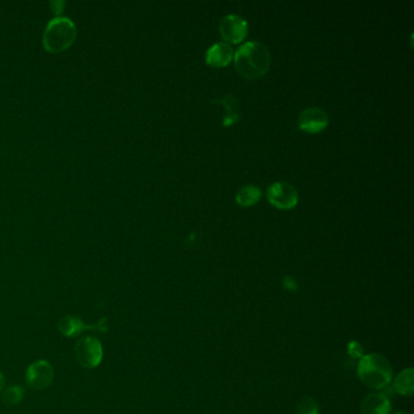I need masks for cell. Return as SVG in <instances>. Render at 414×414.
<instances>
[{
	"label": "cell",
	"instance_id": "6da1fadb",
	"mask_svg": "<svg viewBox=\"0 0 414 414\" xmlns=\"http://www.w3.org/2000/svg\"><path fill=\"white\" fill-rule=\"evenodd\" d=\"M271 65L269 49L259 41H248L236 51V70L245 79H259Z\"/></svg>",
	"mask_w": 414,
	"mask_h": 414
},
{
	"label": "cell",
	"instance_id": "7a4b0ae2",
	"mask_svg": "<svg viewBox=\"0 0 414 414\" xmlns=\"http://www.w3.org/2000/svg\"><path fill=\"white\" fill-rule=\"evenodd\" d=\"M357 375L366 386L379 390L390 384L393 379V368L389 361L382 355H364L359 359Z\"/></svg>",
	"mask_w": 414,
	"mask_h": 414
},
{
	"label": "cell",
	"instance_id": "3957f363",
	"mask_svg": "<svg viewBox=\"0 0 414 414\" xmlns=\"http://www.w3.org/2000/svg\"><path fill=\"white\" fill-rule=\"evenodd\" d=\"M77 30L72 20L67 17H56L51 20L43 35V44L46 51L57 54L67 50L75 43Z\"/></svg>",
	"mask_w": 414,
	"mask_h": 414
},
{
	"label": "cell",
	"instance_id": "277c9868",
	"mask_svg": "<svg viewBox=\"0 0 414 414\" xmlns=\"http://www.w3.org/2000/svg\"><path fill=\"white\" fill-rule=\"evenodd\" d=\"M77 362L86 370L100 366L104 359V348L100 340L94 335H84L77 341L75 348Z\"/></svg>",
	"mask_w": 414,
	"mask_h": 414
},
{
	"label": "cell",
	"instance_id": "5b68a950",
	"mask_svg": "<svg viewBox=\"0 0 414 414\" xmlns=\"http://www.w3.org/2000/svg\"><path fill=\"white\" fill-rule=\"evenodd\" d=\"M55 378V370L46 359H38L26 370V383L33 390L49 388Z\"/></svg>",
	"mask_w": 414,
	"mask_h": 414
},
{
	"label": "cell",
	"instance_id": "8992f818",
	"mask_svg": "<svg viewBox=\"0 0 414 414\" xmlns=\"http://www.w3.org/2000/svg\"><path fill=\"white\" fill-rule=\"evenodd\" d=\"M267 200L279 209H292L298 205L299 195L294 186L288 182L279 181L270 186L267 190Z\"/></svg>",
	"mask_w": 414,
	"mask_h": 414
},
{
	"label": "cell",
	"instance_id": "52a82bcc",
	"mask_svg": "<svg viewBox=\"0 0 414 414\" xmlns=\"http://www.w3.org/2000/svg\"><path fill=\"white\" fill-rule=\"evenodd\" d=\"M219 32L227 43L237 44L248 35V25L242 16L227 15L220 22Z\"/></svg>",
	"mask_w": 414,
	"mask_h": 414
},
{
	"label": "cell",
	"instance_id": "ba28073f",
	"mask_svg": "<svg viewBox=\"0 0 414 414\" xmlns=\"http://www.w3.org/2000/svg\"><path fill=\"white\" fill-rule=\"evenodd\" d=\"M328 115L319 107H310L299 115V129L310 134H317L328 126Z\"/></svg>",
	"mask_w": 414,
	"mask_h": 414
},
{
	"label": "cell",
	"instance_id": "9c48e42d",
	"mask_svg": "<svg viewBox=\"0 0 414 414\" xmlns=\"http://www.w3.org/2000/svg\"><path fill=\"white\" fill-rule=\"evenodd\" d=\"M391 404L385 395L372 393L364 397L361 404L362 414H390Z\"/></svg>",
	"mask_w": 414,
	"mask_h": 414
},
{
	"label": "cell",
	"instance_id": "30bf717a",
	"mask_svg": "<svg viewBox=\"0 0 414 414\" xmlns=\"http://www.w3.org/2000/svg\"><path fill=\"white\" fill-rule=\"evenodd\" d=\"M234 57V50L227 43H216V44L210 46L207 55H205V61L208 65L211 67H225L229 65L231 60Z\"/></svg>",
	"mask_w": 414,
	"mask_h": 414
},
{
	"label": "cell",
	"instance_id": "8fae6325",
	"mask_svg": "<svg viewBox=\"0 0 414 414\" xmlns=\"http://www.w3.org/2000/svg\"><path fill=\"white\" fill-rule=\"evenodd\" d=\"M59 332L66 338H75L85 330H93V326L86 325L83 319L75 314H67L59 321Z\"/></svg>",
	"mask_w": 414,
	"mask_h": 414
},
{
	"label": "cell",
	"instance_id": "7c38bea8",
	"mask_svg": "<svg viewBox=\"0 0 414 414\" xmlns=\"http://www.w3.org/2000/svg\"><path fill=\"white\" fill-rule=\"evenodd\" d=\"M214 104H220L225 107L226 115H225L223 125L224 126H229V125L235 124L236 122H238L241 118L240 102L237 100V97L232 94H227L224 99H215L211 101Z\"/></svg>",
	"mask_w": 414,
	"mask_h": 414
},
{
	"label": "cell",
	"instance_id": "4fadbf2b",
	"mask_svg": "<svg viewBox=\"0 0 414 414\" xmlns=\"http://www.w3.org/2000/svg\"><path fill=\"white\" fill-rule=\"evenodd\" d=\"M261 198V190L255 185H245L241 187L236 196V202L241 207H252Z\"/></svg>",
	"mask_w": 414,
	"mask_h": 414
},
{
	"label": "cell",
	"instance_id": "5bb4252c",
	"mask_svg": "<svg viewBox=\"0 0 414 414\" xmlns=\"http://www.w3.org/2000/svg\"><path fill=\"white\" fill-rule=\"evenodd\" d=\"M394 388L399 395H404V396H411L413 394V370L408 368L396 375Z\"/></svg>",
	"mask_w": 414,
	"mask_h": 414
},
{
	"label": "cell",
	"instance_id": "9a60e30c",
	"mask_svg": "<svg viewBox=\"0 0 414 414\" xmlns=\"http://www.w3.org/2000/svg\"><path fill=\"white\" fill-rule=\"evenodd\" d=\"M25 397V390L19 385H11L9 388L3 390L1 399L8 406H16L20 404Z\"/></svg>",
	"mask_w": 414,
	"mask_h": 414
},
{
	"label": "cell",
	"instance_id": "2e32d148",
	"mask_svg": "<svg viewBox=\"0 0 414 414\" xmlns=\"http://www.w3.org/2000/svg\"><path fill=\"white\" fill-rule=\"evenodd\" d=\"M298 414H319V404L312 397H303L298 402Z\"/></svg>",
	"mask_w": 414,
	"mask_h": 414
},
{
	"label": "cell",
	"instance_id": "e0dca14e",
	"mask_svg": "<svg viewBox=\"0 0 414 414\" xmlns=\"http://www.w3.org/2000/svg\"><path fill=\"white\" fill-rule=\"evenodd\" d=\"M362 352H364V350H362V346L359 344V343H350L349 345V354L352 356V357H361L362 356Z\"/></svg>",
	"mask_w": 414,
	"mask_h": 414
},
{
	"label": "cell",
	"instance_id": "ac0fdd59",
	"mask_svg": "<svg viewBox=\"0 0 414 414\" xmlns=\"http://www.w3.org/2000/svg\"><path fill=\"white\" fill-rule=\"evenodd\" d=\"M51 8H53V11L55 12V14H60L62 9H64V6H65V3L64 1H53L50 4Z\"/></svg>",
	"mask_w": 414,
	"mask_h": 414
},
{
	"label": "cell",
	"instance_id": "d6986e66",
	"mask_svg": "<svg viewBox=\"0 0 414 414\" xmlns=\"http://www.w3.org/2000/svg\"><path fill=\"white\" fill-rule=\"evenodd\" d=\"M6 388V378H4V375L3 373L0 372V394L3 393V390Z\"/></svg>",
	"mask_w": 414,
	"mask_h": 414
},
{
	"label": "cell",
	"instance_id": "ffe728a7",
	"mask_svg": "<svg viewBox=\"0 0 414 414\" xmlns=\"http://www.w3.org/2000/svg\"><path fill=\"white\" fill-rule=\"evenodd\" d=\"M394 414H407V413H406V412H401V411H399V412H395Z\"/></svg>",
	"mask_w": 414,
	"mask_h": 414
}]
</instances>
